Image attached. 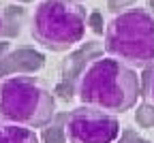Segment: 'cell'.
Here are the masks:
<instances>
[{
    "label": "cell",
    "mask_w": 154,
    "mask_h": 143,
    "mask_svg": "<svg viewBox=\"0 0 154 143\" xmlns=\"http://www.w3.org/2000/svg\"><path fill=\"white\" fill-rule=\"evenodd\" d=\"M0 32H2V15H0Z\"/></svg>",
    "instance_id": "d6986e66"
},
{
    "label": "cell",
    "mask_w": 154,
    "mask_h": 143,
    "mask_svg": "<svg viewBox=\"0 0 154 143\" xmlns=\"http://www.w3.org/2000/svg\"><path fill=\"white\" fill-rule=\"evenodd\" d=\"M43 143H66V113H56L41 135Z\"/></svg>",
    "instance_id": "30bf717a"
},
{
    "label": "cell",
    "mask_w": 154,
    "mask_h": 143,
    "mask_svg": "<svg viewBox=\"0 0 154 143\" xmlns=\"http://www.w3.org/2000/svg\"><path fill=\"white\" fill-rule=\"evenodd\" d=\"M105 51L124 64H154V13L148 9L120 11L105 28Z\"/></svg>",
    "instance_id": "7a4b0ae2"
},
{
    "label": "cell",
    "mask_w": 154,
    "mask_h": 143,
    "mask_svg": "<svg viewBox=\"0 0 154 143\" xmlns=\"http://www.w3.org/2000/svg\"><path fill=\"white\" fill-rule=\"evenodd\" d=\"M54 94H56L58 98H62V100H73V98L77 96L75 81H73V79H62L60 84L54 88Z\"/></svg>",
    "instance_id": "4fadbf2b"
},
{
    "label": "cell",
    "mask_w": 154,
    "mask_h": 143,
    "mask_svg": "<svg viewBox=\"0 0 154 143\" xmlns=\"http://www.w3.org/2000/svg\"><path fill=\"white\" fill-rule=\"evenodd\" d=\"M77 96L84 105L124 113L141 96V81L128 64L118 58H96L77 81Z\"/></svg>",
    "instance_id": "6da1fadb"
},
{
    "label": "cell",
    "mask_w": 154,
    "mask_h": 143,
    "mask_svg": "<svg viewBox=\"0 0 154 143\" xmlns=\"http://www.w3.org/2000/svg\"><path fill=\"white\" fill-rule=\"evenodd\" d=\"M135 122H137L139 128H154V103H141L137 107V111H135Z\"/></svg>",
    "instance_id": "8fae6325"
},
{
    "label": "cell",
    "mask_w": 154,
    "mask_h": 143,
    "mask_svg": "<svg viewBox=\"0 0 154 143\" xmlns=\"http://www.w3.org/2000/svg\"><path fill=\"white\" fill-rule=\"evenodd\" d=\"M141 96L154 103V64L148 66L141 75Z\"/></svg>",
    "instance_id": "7c38bea8"
},
{
    "label": "cell",
    "mask_w": 154,
    "mask_h": 143,
    "mask_svg": "<svg viewBox=\"0 0 154 143\" xmlns=\"http://www.w3.org/2000/svg\"><path fill=\"white\" fill-rule=\"evenodd\" d=\"M0 143H38L34 128L0 122Z\"/></svg>",
    "instance_id": "9c48e42d"
},
{
    "label": "cell",
    "mask_w": 154,
    "mask_h": 143,
    "mask_svg": "<svg viewBox=\"0 0 154 143\" xmlns=\"http://www.w3.org/2000/svg\"><path fill=\"white\" fill-rule=\"evenodd\" d=\"M24 19H26V9L22 5H7L2 11V32H0V36L2 38L17 36L22 32Z\"/></svg>",
    "instance_id": "ba28073f"
},
{
    "label": "cell",
    "mask_w": 154,
    "mask_h": 143,
    "mask_svg": "<svg viewBox=\"0 0 154 143\" xmlns=\"http://www.w3.org/2000/svg\"><path fill=\"white\" fill-rule=\"evenodd\" d=\"M88 26H90V30L94 34H105V28L107 26H103V13L101 11H92L88 15Z\"/></svg>",
    "instance_id": "5bb4252c"
},
{
    "label": "cell",
    "mask_w": 154,
    "mask_h": 143,
    "mask_svg": "<svg viewBox=\"0 0 154 143\" xmlns=\"http://www.w3.org/2000/svg\"><path fill=\"white\" fill-rule=\"evenodd\" d=\"M122 128L116 113L82 105L66 113L69 143H116Z\"/></svg>",
    "instance_id": "5b68a950"
},
{
    "label": "cell",
    "mask_w": 154,
    "mask_h": 143,
    "mask_svg": "<svg viewBox=\"0 0 154 143\" xmlns=\"http://www.w3.org/2000/svg\"><path fill=\"white\" fill-rule=\"evenodd\" d=\"M135 2H137V0H107V9L111 13H120L122 9H128Z\"/></svg>",
    "instance_id": "9a60e30c"
},
{
    "label": "cell",
    "mask_w": 154,
    "mask_h": 143,
    "mask_svg": "<svg viewBox=\"0 0 154 143\" xmlns=\"http://www.w3.org/2000/svg\"><path fill=\"white\" fill-rule=\"evenodd\" d=\"M17 2H32V0H17Z\"/></svg>",
    "instance_id": "ffe728a7"
},
{
    "label": "cell",
    "mask_w": 154,
    "mask_h": 143,
    "mask_svg": "<svg viewBox=\"0 0 154 143\" xmlns=\"http://www.w3.org/2000/svg\"><path fill=\"white\" fill-rule=\"evenodd\" d=\"M73 2H82V0H73Z\"/></svg>",
    "instance_id": "44dd1931"
},
{
    "label": "cell",
    "mask_w": 154,
    "mask_h": 143,
    "mask_svg": "<svg viewBox=\"0 0 154 143\" xmlns=\"http://www.w3.org/2000/svg\"><path fill=\"white\" fill-rule=\"evenodd\" d=\"M86 9L73 0H43L32 15V38L49 51H66L84 38Z\"/></svg>",
    "instance_id": "277c9868"
},
{
    "label": "cell",
    "mask_w": 154,
    "mask_h": 143,
    "mask_svg": "<svg viewBox=\"0 0 154 143\" xmlns=\"http://www.w3.org/2000/svg\"><path fill=\"white\" fill-rule=\"evenodd\" d=\"M148 7H150V11L154 13V0H148Z\"/></svg>",
    "instance_id": "ac0fdd59"
},
{
    "label": "cell",
    "mask_w": 154,
    "mask_h": 143,
    "mask_svg": "<svg viewBox=\"0 0 154 143\" xmlns=\"http://www.w3.org/2000/svg\"><path fill=\"white\" fill-rule=\"evenodd\" d=\"M56 115V98L30 75H13L0 81V122L43 128Z\"/></svg>",
    "instance_id": "3957f363"
},
{
    "label": "cell",
    "mask_w": 154,
    "mask_h": 143,
    "mask_svg": "<svg viewBox=\"0 0 154 143\" xmlns=\"http://www.w3.org/2000/svg\"><path fill=\"white\" fill-rule=\"evenodd\" d=\"M135 143H152V141H148V139H143V137H139L137 141H135Z\"/></svg>",
    "instance_id": "e0dca14e"
},
{
    "label": "cell",
    "mask_w": 154,
    "mask_h": 143,
    "mask_svg": "<svg viewBox=\"0 0 154 143\" xmlns=\"http://www.w3.org/2000/svg\"><path fill=\"white\" fill-rule=\"evenodd\" d=\"M45 66V56L34 47H17L11 51L7 38L0 41V81L9 75H30Z\"/></svg>",
    "instance_id": "8992f818"
},
{
    "label": "cell",
    "mask_w": 154,
    "mask_h": 143,
    "mask_svg": "<svg viewBox=\"0 0 154 143\" xmlns=\"http://www.w3.org/2000/svg\"><path fill=\"white\" fill-rule=\"evenodd\" d=\"M137 139H139V135H137L135 128H122V132H120L118 139H116V143H135Z\"/></svg>",
    "instance_id": "2e32d148"
},
{
    "label": "cell",
    "mask_w": 154,
    "mask_h": 143,
    "mask_svg": "<svg viewBox=\"0 0 154 143\" xmlns=\"http://www.w3.org/2000/svg\"><path fill=\"white\" fill-rule=\"evenodd\" d=\"M103 47L105 45H101L99 41H86L79 49L71 51L62 60V66H60L62 79H73V81L79 79L82 73L88 68V64L92 62V60H96V58L103 56Z\"/></svg>",
    "instance_id": "52a82bcc"
}]
</instances>
